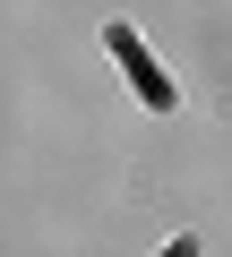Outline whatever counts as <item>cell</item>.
Here are the masks:
<instances>
[{
    "mask_svg": "<svg viewBox=\"0 0 232 257\" xmlns=\"http://www.w3.org/2000/svg\"><path fill=\"white\" fill-rule=\"evenodd\" d=\"M164 257H198V240H172V248H164Z\"/></svg>",
    "mask_w": 232,
    "mask_h": 257,
    "instance_id": "2",
    "label": "cell"
},
{
    "mask_svg": "<svg viewBox=\"0 0 232 257\" xmlns=\"http://www.w3.org/2000/svg\"><path fill=\"white\" fill-rule=\"evenodd\" d=\"M103 43H112V60H121V77H129V86L146 94V111H172V103H181V94H172V77H164V69L146 60V43H138V26H112Z\"/></svg>",
    "mask_w": 232,
    "mask_h": 257,
    "instance_id": "1",
    "label": "cell"
}]
</instances>
